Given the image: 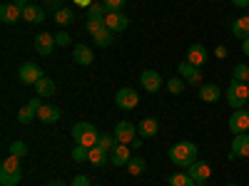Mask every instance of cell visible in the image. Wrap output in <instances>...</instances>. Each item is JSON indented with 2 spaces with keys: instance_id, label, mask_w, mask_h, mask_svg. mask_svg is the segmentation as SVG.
I'll return each mask as SVG.
<instances>
[{
  "instance_id": "6da1fadb",
  "label": "cell",
  "mask_w": 249,
  "mask_h": 186,
  "mask_svg": "<svg viewBox=\"0 0 249 186\" xmlns=\"http://www.w3.org/2000/svg\"><path fill=\"white\" fill-rule=\"evenodd\" d=\"M170 161L175 167L190 169L192 164L197 161V144L195 141H177L175 147L170 149Z\"/></svg>"
},
{
  "instance_id": "7a4b0ae2",
  "label": "cell",
  "mask_w": 249,
  "mask_h": 186,
  "mask_svg": "<svg viewBox=\"0 0 249 186\" xmlns=\"http://www.w3.org/2000/svg\"><path fill=\"white\" fill-rule=\"evenodd\" d=\"M72 139H75V144H80V147L92 149V147H97L100 132L92 127L90 122H77L75 127H72Z\"/></svg>"
},
{
  "instance_id": "3957f363",
  "label": "cell",
  "mask_w": 249,
  "mask_h": 186,
  "mask_svg": "<svg viewBox=\"0 0 249 186\" xmlns=\"http://www.w3.org/2000/svg\"><path fill=\"white\" fill-rule=\"evenodd\" d=\"M224 97H227V105L232 109H242L249 102V85L247 82H232L230 90L224 92Z\"/></svg>"
},
{
  "instance_id": "277c9868",
  "label": "cell",
  "mask_w": 249,
  "mask_h": 186,
  "mask_svg": "<svg viewBox=\"0 0 249 186\" xmlns=\"http://www.w3.org/2000/svg\"><path fill=\"white\" fill-rule=\"evenodd\" d=\"M115 105H117L120 109H135V107L140 105V94H137L135 90H130V87H122V90H117V94H115Z\"/></svg>"
},
{
  "instance_id": "5b68a950",
  "label": "cell",
  "mask_w": 249,
  "mask_h": 186,
  "mask_svg": "<svg viewBox=\"0 0 249 186\" xmlns=\"http://www.w3.org/2000/svg\"><path fill=\"white\" fill-rule=\"evenodd\" d=\"M18 77H20V82H23V85H37V79H43L45 75H43V70H40L35 62H25V65L20 67Z\"/></svg>"
},
{
  "instance_id": "8992f818",
  "label": "cell",
  "mask_w": 249,
  "mask_h": 186,
  "mask_svg": "<svg viewBox=\"0 0 249 186\" xmlns=\"http://www.w3.org/2000/svg\"><path fill=\"white\" fill-rule=\"evenodd\" d=\"M140 82H142V87L147 90L150 94H157V92L162 90V85H164L157 70H144V72L140 75Z\"/></svg>"
},
{
  "instance_id": "52a82bcc",
  "label": "cell",
  "mask_w": 249,
  "mask_h": 186,
  "mask_svg": "<svg viewBox=\"0 0 249 186\" xmlns=\"http://www.w3.org/2000/svg\"><path fill=\"white\" fill-rule=\"evenodd\" d=\"M230 132L232 134L249 132V109H234V114L230 117Z\"/></svg>"
},
{
  "instance_id": "ba28073f",
  "label": "cell",
  "mask_w": 249,
  "mask_h": 186,
  "mask_svg": "<svg viewBox=\"0 0 249 186\" xmlns=\"http://www.w3.org/2000/svg\"><path fill=\"white\" fill-rule=\"evenodd\" d=\"M177 72L182 75V79L187 82V85H202V72H199V67H195V65H190V62H179V67H177Z\"/></svg>"
},
{
  "instance_id": "9c48e42d",
  "label": "cell",
  "mask_w": 249,
  "mask_h": 186,
  "mask_svg": "<svg viewBox=\"0 0 249 186\" xmlns=\"http://www.w3.org/2000/svg\"><path fill=\"white\" fill-rule=\"evenodd\" d=\"M115 139H117V144H132V139H135V124L127 122V119L117 122V127H115Z\"/></svg>"
},
{
  "instance_id": "30bf717a",
  "label": "cell",
  "mask_w": 249,
  "mask_h": 186,
  "mask_svg": "<svg viewBox=\"0 0 249 186\" xmlns=\"http://www.w3.org/2000/svg\"><path fill=\"white\" fill-rule=\"evenodd\" d=\"M234 156H239V159L249 156V134L247 132L234 134V139H232V154H230V159H234Z\"/></svg>"
},
{
  "instance_id": "8fae6325",
  "label": "cell",
  "mask_w": 249,
  "mask_h": 186,
  "mask_svg": "<svg viewBox=\"0 0 249 186\" xmlns=\"http://www.w3.org/2000/svg\"><path fill=\"white\" fill-rule=\"evenodd\" d=\"M53 47H55V35H50V32L35 35V52H37V55L48 57V55L53 52Z\"/></svg>"
},
{
  "instance_id": "7c38bea8",
  "label": "cell",
  "mask_w": 249,
  "mask_h": 186,
  "mask_svg": "<svg viewBox=\"0 0 249 186\" xmlns=\"http://www.w3.org/2000/svg\"><path fill=\"white\" fill-rule=\"evenodd\" d=\"M105 25H107L112 32H122V30L130 28V20H127V15H122V10H120V13H107V15H105Z\"/></svg>"
},
{
  "instance_id": "4fadbf2b",
  "label": "cell",
  "mask_w": 249,
  "mask_h": 186,
  "mask_svg": "<svg viewBox=\"0 0 249 186\" xmlns=\"http://www.w3.org/2000/svg\"><path fill=\"white\" fill-rule=\"evenodd\" d=\"M130 159H132L130 144H115V149L110 152V161L115 164V167H127Z\"/></svg>"
},
{
  "instance_id": "5bb4252c",
  "label": "cell",
  "mask_w": 249,
  "mask_h": 186,
  "mask_svg": "<svg viewBox=\"0 0 249 186\" xmlns=\"http://www.w3.org/2000/svg\"><path fill=\"white\" fill-rule=\"evenodd\" d=\"M157 132H160V122L155 117H144L137 127V134L142 139H152V137H157Z\"/></svg>"
},
{
  "instance_id": "9a60e30c",
  "label": "cell",
  "mask_w": 249,
  "mask_h": 186,
  "mask_svg": "<svg viewBox=\"0 0 249 186\" xmlns=\"http://www.w3.org/2000/svg\"><path fill=\"white\" fill-rule=\"evenodd\" d=\"M20 17H23V10H20L15 3H5L3 8H0V20H3L5 25H15Z\"/></svg>"
},
{
  "instance_id": "2e32d148",
  "label": "cell",
  "mask_w": 249,
  "mask_h": 186,
  "mask_svg": "<svg viewBox=\"0 0 249 186\" xmlns=\"http://www.w3.org/2000/svg\"><path fill=\"white\" fill-rule=\"evenodd\" d=\"M187 62H190V65H195V67H202L204 62H207V50H204V45H199V43L190 45V50H187Z\"/></svg>"
},
{
  "instance_id": "e0dca14e",
  "label": "cell",
  "mask_w": 249,
  "mask_h": 186,
  "mask_svg": "<svg viewBox=\"0 0 249 186\" xmlns=\"http://www.w3.org/2000/svg\"><path fill=\"white\" fill-rule=\"evenodd\" d=\"M72 60L77 62V65L88 67V65H92V62H95V52H92V47H88V45H75Z\"/></svg>"
},
{
  "instance_id": "ac0fdd59",
  "label": "cell",
  "mask_w": 249,
  "mask_h": 186,
  "mask_svg": "<svg viewBox=\"0 0 249 186\" xmlns=\"http://www.w3.org/2000/svg\"><path fill=\"white\" fill-rule=\"evenodd\" d=\"M187 174H190L195 181H207V179L212 176V169H210V164H207V161H199V159H197L192 167L187 169Z\"/></svg>"
},
{
  "instance_id": "d6986e66",
  "label": "cell",
  "mask_w": 249,
  "mask_h": 186,
  "mask_svg": "<svg viewBox=\"0 0 249 186\" xmlns=\"http://www.w3.org/2000/svg\"><path fill=\"white\" fill-rule=\"evenodd\" d=\"M60 117H62L60 109L57 107H50V105H43V107H40V112H37V119L43 122V124H55Z\"/></svg>"
},
{
  "instance_id": "ffe728a7",
  "label": "cell",
  "mask_w": 249,
  "mask_h": 186,
  "mask_svg": "<svg viewBox=\"0 0 249 186\" xmlns=\"http://www.w3.org/2000/svg\"><path fill=\"white\" fill-rule=\"evenodd\" d=\"M35 92H37V97H53V94H55V79L48 77V75H45L43 79H37Z\"/></svg>"
},
{
  "instance_id": "44dd1931",
  "label": "cell",
  "mask_w": 249,
  "mask_h": 186,
  "mask_svg": "<svg viewBox=\"0 0 249 186\" xmlns=\"http://www.w3.org/2000/svg\"><path fill=\"white\" fill-rule=\"evenodd\" d=\"M232 32L239 40H247L249 37V15H242V17L234 20V23H232Z\"/></svg>"
},
{
  "instance_id": "7402d4cb",
  "label": "cell",
  "mask_w": 249,
  "mask_h": 186,
  "mask_svg": "<svg viewBox=\"0 0 249 186\" xmlns=\"http://www.w3.org/2000/svg\"><path fill=\"white\" fill-rule=\"evenodd\" d=\"M222 97V90L217 85H199V99L202 102H217Z\"/></svg>"
},
{
  "instance_id": "603a6c76",
  "label": "cell",
  "mask_w": 249,
  "mask_h": 186,
  "mask_svg": "<svg viewBox=\"0 0 249 186\" xmlns=\"http://www.w3.org/2000/svg\"><path fill=\"white\" fill-rule=\"evenodd\" d=\"M92 40H95V45H97V47H110V45H112V40H115V32H112L110 28H102L100 32L92 35Z\"/></svg>"
},
{
  "instance_id": "cb8c5ba5",
  "label": "cell",
  "mask_w": 249,
  "mask_h": 186,
  "mask_svg": "<svg viewBox=\"0 0 249 186\" xmlns=\"http://www.w3.org/2000/svg\"><path fill=\"white\" fill-rule=\"evenodd\" d=\"M23 17L28 20V23H43V20H45V10L37 8V5H28L23 10Z\"/></svg>"
},
{
  "instance_id": "d4e9b609",
  "label": "cell",
  "mask_w": 249,
  "mask_h": 186,
  "mask_svg": "<svg viewBox=\"0 0 249 186\" xmlns=\"http://www.w3.org/2000/svg\"><path fill=\"white\" fill-rule=\"evenodd\" d=\"M23 171H0V186H18Z\"/></svg>"
},
{
  "instance_id": "484cf974",
  "label": "cell",
  "mask_w": 249,
  "mask_h": 186,
  "mask_svg": "<svg viewBox=\"0 0 249 186\" xmlns=\"http://www.w3.org/2000/svg\"><path fill=\"white\" fill-rule=\"evenodd\" d=\"M72 20H75V13H72L70 8H60V10H55V23H57V25L65 28V25L72 23Z\"/></svg>"
},
{
  "instance_id": "4316f807",
  "label": "cell",
  "mask_w": 249,
  "mask_h": 186,
  "mask_svg": "<svg viewBox=\"0 0 249 186\" xmlns=\"http://www.w3.org/2000/svg\"><path fill=\"white\" fill-rule=\"evenodd\" d=\"M107 159H110V152L100 149V147H92V149H90V164H95V167H102Z\"/></svg>"
},
{
  "instance_id": "83f0119b",
  "label": "cell",
  "mask_w": 249,
  "mask_h": 186,
  "mask_svg": "<svg viewBox=\"0 0 249 186\" xmlns=\"http://www.w3.org/2000/svg\"><path fill=\"white\" fill-rule=\"evenodd\" d=\"M144 169H147V164H144V159H142V156H132V159L127 161V171H130L132 176H140Z\"/></svg>"
},
{
  "instance_id": "f1b7e54d",
  "label": "cell",
  "mask_w": 249,
  "mask_h": 186,
  "mask_svg": "<svg viewBox=\"0 0 249 186\" xmlns=\"http://www.w3.org/2000/svg\"><path fill=\"white\" fill-rule=\"evenodd\" d=\"M0 171H20V156L8 154L3 159V164H0Z\"/></svg>"
},
{
  "instance_id": "f546056e",
  "label": "cell",
  "mask_w": 249,
  "mask_h": 186,
  "mask_svg": "<svg viewBox=\"0 0 249 186\" xmlns=\"http://www.w3.org/2000/svg\"><path fill=\"white\" fill-rule=\"evenodd\" d=\"M115 144H117V139H115V132H112V134H102V132H100V139H97V147H100V149L112 152V149H115Z\"/></svg>"
},
{
  "instance_id": "4dcf8cb0",
  "label": "cell",
  "mask_w": 249,
  "mask_h": 186,
  "mask_svg": "<svg viewBox=\"0 0 249 186\" xmlns=\"http://www.w3.org/2000/svg\"><path fill=\"white\" fill-rule=\"evenodd\" d=\"M170 186H195V179L190 174H172L170 176Z\"/></svg>"
},
{
  "instance_id": "1f68e13d",
  "label": "cell",
  "mask_w": 249,
  "mask_h": 186,
  "mask_svg": "<svg viewBox=\"0 0 249 186\" xmlns=\"http://www.w3.org/2000/svg\"><path fill=\"white\" fill-rule=\"evenodd\" d=\"M85 28H88L90 35H95V32H100L102 28H107V25H105V17H88Z\"/></svg>"
},
{
  "instance_id": "d6a6232c",
  "label": "cell",
  "mask_w": 249,
  "mask_h": 186,
  "mask_svg": "<svg viewBox=\"0 0 249 186\" xmlns=\"http://www.w3.org/2000/svg\"><path fill=\"white\" fill-rule=\"evenodd\" d=\"M232 82H249V67L247 65H237L232 70Z\"/></svg>"
},
{
  "instance_id": "836d02e7",
  "label": "cell",
  "mask_w": 249,
  "mask_h": 186,
  "mask_svg": "<svg viewBox=\"0 0 249 186\" xmlns=\"http://www.w3.org/2000/svg\"><path fill=\"white\" fill-rule=\"evenodd\" d=\"M184 85H187L184 79H179V77H172V79L167 82V92H170V94H182Z\"/></svg>"
},
{
  "instance_id": "e575fe53",
  "label": "cell",
  "mask_w": 249,
  "mask_h": 186,
  "mask_svg": "<svg viewBox=\"0 0 249 186\" xmlns=\"http://www.w3.org/2000/svg\"><path fill=\"white\" fill-rule=\"evenodd\" d=\"M35 117H37V114H35V112H33L28 105H25L23 109H18V122H20V124H30Z\"/></svg>"
},
{
  "instance_id": "d590c367",
  "label": "cell",
  "mask_w": 249,
  "mask_h": 186,
  "mask_svg": "<svg viewBox=\"0 0 249 186\" xmlns=\"http://www.w3.org/2000/svg\"><path fill=\"white\" fill-rule=\"evenodd\" d=\"M72 159H75V161H90V149H88V147H80V144H75Z\"/></svg>"
},
{
  "instance_id": "8d00e7d4",
  "label": "cell",
  "mask_w": 249,
  "mask_h": 186,
  "mask_svg": "<svg viewBox=\"0 0 249 186\" xmlns=\"http://www.w3.org/2000/svg\"><path fill=\"white\" fill-rule=\"evenodd\" d=\"M124 3H127V0H102V5H105L107 13H120L124 8Z\"/></svg>"
},
{
  "instance_id": "74e56055",
  "label": "cell",
  "mask_w": 249,
  "mask_h": 186,
  "mask_svg": "<svg viewBox=\"0 0 249 186\" xmlns=\"http://www.w3.org/2000/svg\"><path fill=\"white\" fill-rule=\"evenodd\" d=\"M10 154H15V156H25V154H28V144H25V141H20V139H15V141L10 144Z\"/></svg>"
},
{
  "instance_id": "f35d334b",
  "label": "cell",
  "mask_w": 249,
  "mask_h": 186,
  "mask_svg": "<svg viewBox=\"0 0 249 186\" xmlns=\"http://www.w3.org/2000/svg\"><path fill=\"white\" fill-rule=\"evenodd\" d=\"M105 15H107V10H105V5H102V3H92L88 8V17H105Z\"/></svg>"
},
{
  "instance_id": "ab89813d",
  "label": "cell",
  "mask_w": 249,
  "mask_h": 186,
  "mask_svg": "<svg viewBox=\"0 0 249 186\" xmlns=\"http://www.w3.org/2000/svg\"><path fill=\"white\" fill-rule=\"evenodd\" d=\"M55 45H57V47H68V45H70V32H68V30H60V32L55 35Z\"/></svg>"
},
{
  "instance_id": "60d3db41",
  "label": "cell",
  "mask_w": 249,
  "mask_h": 186,
  "mask_svg": "<svg viewBox=\"0 0 249 186\" xmlns=\"http://www.w3.org/2000/svg\"><path fill=\"white\" fill-rule=\"evenodd\" d=\"M72 186H92V184H90V179H88L85 174H80V176H75Z\"/></svg>"
},
{
  "instance_id": "b9f144b4",
  "label": "cell",
  "mask_w": 249,
  "mask_h": 186,
  "mask_svg": "<svg viewBox=\"0 0 249 186\" xmlns=\"http://www.w3.org/2000/svg\"><path fill=\"white\" fill-rule=\"evenodd\" d=\"M28 107H30V109L37 114V112H40V107H43V102H40V97H33V99L28 102Z\"/></svg>"
},
{
  "instance_id": "7bdbcfd3",
  "label": "cell",
  "mask_w": 249,
  "mask_h": 186,
  "mask_svg": "<svg viewBox=\"0 0 249 186\" xmlns=\"http://www.w3.org/2000/svg\"><path fill=\"white\" fill-rule=\"evenodd\" d=\"M48 5L55 8V10H60V8H62V0H48Z\"/></svg>"
},
{
  "instance_id": "ee69618b",
  "label": "cell",
  "mask_w": 249,
  "mask_h": 186,
  "mask_svg": "<svg viewBox=\"0 0 249 186\" xmlns=\"http://www.w3.org/2000/svg\"><path fill=\"white\" fill-rule=\"evenodd\" d=\"M15 5H18L20 10H25V8L30 5V0H15Z\"/></svg>"
},
{
  "instance_id": "f6af8a7d",
  "label": "cell",
  "mask_w": 249,
  "mask_h": 186,
  "mask_svg": "<svg viewBox=\"0 0 249 186\" xmlns=\"http://www.w3.org/2000/svg\"><path fill=\"white\" fill-rule=\"evenodd\" d=\"M130 147H132V149H140V147H142V137H135Z\"/></svg>"
},
{
  "instance_id": "bcb514c9",
  "label": "cell",
  "mask_w": 249,
  "mask_h": 186,
  "mask_svg": "<svg viewBox=\"0 0 249 186\" xmlns=\"http://www.w3.org/2000/svg\"><path fill=\"white\" fill-rule=\"evenodd\" d=\"M242 52L249 57V37H247V40H242Z\"/></svg>"
},
{
  "instance_id": "7dc6e473",
  "label": "cell",
  "mask_w": 249,
  "mask_h": 186,
  "mask_svg": "<svg viewBox=\"0 0 249 186\" xmlns=\"http://www.w3.org/2000/svg\"><path fill=\"white\" fill-rule=\"evenodd\" d=\"M237 8H249V0H232Z\"/></svg>"
},
{
  "instance_id": "c3c4849f",
  "label": "cell",
  "mask_w": 249,
  "mask_h": 186,
  "mask_svg": "<svg viewBox=\"0 0 249 186\" xmlns=\"http://www.w3.org/2000/svg\"><path fill=\"white\" fill-rule=\"evenodd\" d=\"M217 57H219V60H222V57H227V47H224V45H219V47H217Z\"/></svg>"
},
{
  "instance_id": "681fc988",
  "label": "cell",
  "mask_w": 249,
  "mask_h": 186,
  "mask_svg": "<svg viewBox=\"0 0 249 186\" xmlns=\"http://www.w3.org/2000/svg\"><path fill=\"white\" fill-rule=\"evenodd\" d=\"M77 3H80V5H88V8H90V5H92V0H77Z\"/></svg>"
},
{
  "instance_id": "f907efd6",
  "label": "cell",
  "mask_w": 249,
  "mask_h": 186,
  "mask_svg": "<svg viewBox=\"0 0 249 186\" xmlns=\"http://www.w3.org/2000/svg\"><path fill=\"white\" fill-rule=\"evenodd\" d=\"M48 186H65V184H62V181H60V179H57V181H50V184H48Z\"/></svg>"
},
{
  "instance_id": "816d5d0a",
  "label": "cell",
  "mask_w": 249,
  "mask_h": 186,
  "mask_svg": "<svg viewBox=\"0 0 249 186\" xmlns=\"http://www.w3.org/2000/svg\"><path fill=\"white\" fill-rule=\"evenodd\" d=\"M195 186H204V181H195Z\"/></svg>"
},
{
  "instance_id": "f5cc1de1",
  "label": "cell",
  "mask_w": 249,
  "mask_h": 186,
  "mask_svg": "<svg viewBox=\"0 0 249 186\" xmlns=\"http://www.w3.org/2000/svg\"><path fill=\"white\" fill-rule=\"evenodd\" d=\"M230 186H239V184H230Z\"/></svg>"
},
{
  "instance_id": "db71d44e",
  "label": "cell",
  "mask_w": 249,
  "mask_h": 186,
  "mask_svg": "<svg viewBox=\"0 0 249 186\" xmlns=\"http://www.w3.org/2000/svg\"><path fill=\"white\" fill-rule=\"evenodd\" d=\"M92 186H97V184H92Z\"/></svg>"
},
{
  "instance_id": "11a10c76",
  "label": "cell",
  "mask_w": 249,
  "mask_h": 186,
  "mask_svg": "<svg viewBox=\"0 0 249 186\" xmlns=\"http://www.w3.org/2000/svg\"><path fill=\"white\" fill-rule=\"evenodd\" d=\"M247 85H249V82H247Z\"/></svg>"
}]
</instances>
